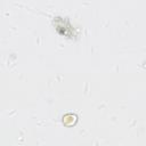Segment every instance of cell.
Here are the masks:
<instances>
[{
    "instance_id": "6da1fadb",
    "label": "cell",
    "mask_w": 146,
    "mask_h": 146,
    "mask_svg": "<svg viewBox=\"0 0 146 146\" xmlns=\"http://www.w3.org/2000/svg\"><path fill=\"white\" fill-rule=\"evenodd\" d=\"M55 25H56V29H60L63 27V31L60 32V34H64L66 36H75V33H74V29L72 27V25L70 24V22L66 19V18H63V17H56L55 21H54Z\"/></svg>"
}]
</instances>
